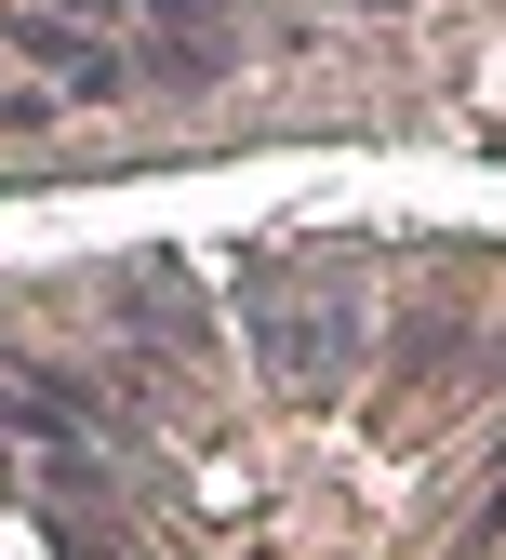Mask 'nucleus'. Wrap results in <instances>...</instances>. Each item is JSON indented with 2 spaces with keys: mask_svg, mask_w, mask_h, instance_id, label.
I'll list each match as a JSON object with an SVG mask.
<instances>
[{
  "mask_svg": "<svg viewBox=\"0 0 506 560\" xmlns=\"http://www.w3.org/2000/svg\"><path fill=\"white\" fill-rule=\"evenodd\" d=\"M254 334H267V374L320 400L346 374V347H360V280H333V267H267L254 280Z\"/></svg>",
  "mask_w": 506,
  "mask_h": 560,
  "instance_id": "1",
  "label": "nucleus"
},
{
  "mask_svg": "<svg viewBox=\"0 0 506 560\" xmlns=\"http://www.w3.org/2000/svg\"><path fill=\"white\" fill-rule=\"evenodd\" d=\"M27 54L54 67V81H67V94H120V54H107L94 27H40V14H27Z\"/></svg>",
  "mask_w": 506,
  "mask_h": 560,
  "instance_id": "2",
  "label": "nucleus"
},
{
  "mask_svg": "<svg viewBox=\"0 0 506 560\" xmlns=\"http://www.w3.org/2000/svg\"><path fill=\"white\" fill-rule=\"evenodd\" d=\"M54 14H120V0H54Z\"/></svg>",
  "mask_w": 506,
  "mask_h": 560,
  "instance_id": "3",
  "label": "nucleus"
}]
</instances>
